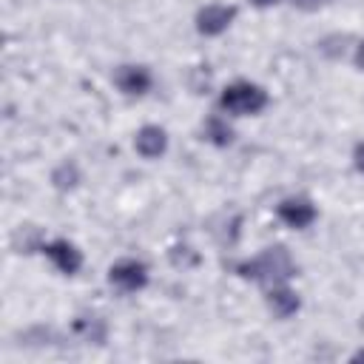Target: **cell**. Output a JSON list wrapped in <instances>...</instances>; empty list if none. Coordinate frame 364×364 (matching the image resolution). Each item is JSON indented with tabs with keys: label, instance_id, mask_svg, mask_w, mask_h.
Listing matches in <instances>:
<instances>
[{
	"label": "cell",
	"instance_id": "1",
	"mask_svg": "<svg viewBox=\"0 0 364 364\" xmlns=\"http://www.w3.org/2000/svg\"><path fill=\"white\" fill-rule=\"evenodd\" d=\"M236 273L242 279H253V282L273 287V284H284L287 279L296 276V262L290 259L287 247L276 245V247H267L264 253H259L256 259L236 264Z\"/></svg>",
	"mask_w": 364,
	"mask_h": 364
},
{
	"label": "cell",
	"instance_id": "2",
	"mask_svg": "<svg viewBox=\"0 0 364 364\" xmlns=\"http://www.w3.org/2000/svg\"><path fill=\"white\" fill-rule=\"evenodd\" d=\"M264 105H267V91L247 80L230 82L219 94V108L230 117H250V114H259Z\"/></svg>",
	"mask_w": 364,
	"mask_h": 364
},
{
	"label": "cell",
	"instance_id": "3",
	"mask_svg": "<svg viewBox=\"0 0 364 364\" xmlns=\"http://www.w3.org/2000/svg\"><path fill=\"white\" fill-rule=\"evenodd\" d=\"M108 282L122 293H136L148 284V267L136 259H119L108 270Z\"/></svg>",
	"mask_w": 364,
	"mask_h": 364
},
{
	"label": "cell",
	"instance_id": "4",
	"mask_svg": "<svg viewBox=\"0 0 364 364\" xmlns=\"http://www.w3.org/2000/svg\"><path fill=\"white\" fill-rule=\"evenodd\" d=\"M236 20V6H225V3H208L196 11V31L205 37H216L222 31H228V26Z\"/></svg>",
	"mask_w": 364,
	"mask_h": 364
},
{
	"label": "cell",
	"instance_id": "5",
	"mask_svg": "<svg viewBox=\"0 0 364 364\" xmlns=\"http://www.w3.org/2000/svg\"><path fill=\"white\" fill-rule=\"evenodd\" d=\"M276 213H279V219H282L284 225H290V228H296V230L310 228V225L316 222V216H318L316 205H313L310 199H304V196H290V199L279 202Z\"/></svg>",
	"mask_w": 364,
	"mask_h": 364
},
{
	"label": "cell",
	"instance_id": "6",
	"mask_svg": "<svg viewBox=\"0 0 364 364\" xmlns=\"http://www.w3.org/2000/svg\"><path fill=\"white\" fill-rule=\"evenodd\" d=\"M43 253L51 259V264L65 273V276H74L80 267H82V253L77 250V245H71L68 239H54V242H46L43 245Z\"/></svg>",
	"mask_w": 364,
	"mask_h": 364
},
{
	"label": "cell",
	"instance_id": "7",
	"mask_svg": "<svg viewBox=\"0 0 364 364\" xmlns=\"http://www.w3.org/2000/svg\"><path fill=\"white\" fill-rule=\"evenodd\" d=\"M114 82L128 97H142L151 88V71L145 65H119L114 74Z\"/></svg>",
	"mask_w": 364,
	"mask_h": 364
},
{
	"label": "cell",
	"instance_id": "8",
	"mask_svg": "<svg viewBox=\"0 0 364 364\" xmlns=\"http://www.w3.org/2000/svg\"><path fill=\"white\" fill-rule=\"evenodd\" d=\"M267 310L276 316V318H290V316H296L299 313V307H301V299H299V293L296 290H290L287 284H273V287H267Z\"/></svg>",
	"mask_w": 364,
	"mask_h": 364
},
{
	"label": "cell",
	"instance_id": "9",
	"mask_svg": "<svg viewBox=\"0 0 364 364\" xmlns=\"http://www.w3.org/2000/svg\"><path fill=\"white\" fill-rule=\"evenodd\" d=\"M134 148H136L139 156H145V159H156V156H162L165 148H168V134H165L159 125H145V128L136 131V136H134Z\"/></svg>",
	"mask_w": 364,
	"mask_h": 364
},
{
	"label": "cell",
	"instance_id": "10",
	"mask_svg": "<svg viewBox=\"0 0 364 364\" xmlns=\"http://www.w3.org/2000/svg\"><path fill=\"white\" fill-rule=\"evenodd\" d=\"M202 134H205L208 142H213V145H219V148H225V145L233 142V128H230L228 119L219 117V114H213V117H208V119L202 122Z\"/></svg>",
	"mask_w": 364,
	"mask_h": 364
},
{
	"label": "cell",
	"instance_id": "11",
	"mask_svg": "<svg viewBox=\"0 0 364 364\" xmlns=\"http://www.w3.org/2000/svg\"><path fill=\"white\" fill-rule=\"evenodd\" d=\"M74 330L82 333L85 341H102V338H105V324H102L100 318H77Z\"/></svg>",
	"mask_w": 364,
	"mask_h": 364
},
{
	"label": "cell",
	"instance_id": "12",
	"mask_svg": "<svg viewBox=\"0 0 364 364\" xmlns=\"http://www.w3.org/2000/svg\"><path fill=\"white\" fill-rule=\"evenodd\" d=\"M353 165H355L358 173H364V142L355 145V151H353Z\"/></svg>",
	"mask_w": 364,
	"mask_h": 364
},
{
	"label": "cell",
	"instance_id": "13",
	"mask_svg": "<svg viewBox=\"0 0 364 364\" xmlns=\"http://www.w3.org/2000/svg\"><path fill=\"white\" fill-rule=\"evenodd\" d=\"M355 65L364 71V40L358 43V48H355Z\"/></svg>",
	"mask_w": 364,
	"mask_h": 364
},
{
	"label": "cell",
	"instance_id": "14",
	"mask_svg": "<svg viewBox=\"0 0 364 364\" xmlns=\"http://www.w3.org/2000/svg\"><path fill=\"white\" fill-rule=\"evenodd\" d=\"M253 6H259V9H264V6H273V3H279V0H250Z\"/></svg>",
	"mask_w": 364,
	"mask_h": 364
},
{
	"label": "cell",
	"instance_id": "15",
	"mask_svg": "<svg viewBox=\"0 0 364 364\" xmlns=\"http://www.w3.org/2000/svg\"><path fill=\"white\" fill-rule=\"evenodd\" d=\"M353 361H364V350H358V353L353 355Z\"/></svg>",
	"mask_w": 364,
	"mask_h": 364
}]
</instances>
